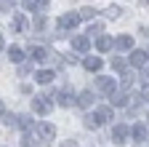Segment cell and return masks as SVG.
I'll return each instance as SVG.
<instances>
[{
	"mask_svg": "<svg viewBox=\"0 0 149 147\" xmlns=\"http://www.w3.org/2000/svg\"><path fill=\"white\" fill-rule=\"evenodd\" d=\"M51 107H53V94H43V96H35L32 99V110H35L37 115L51 113Z\"/></svg>",
	"mask_w": 149,
	"mask_h": 147,
	"instance_id": "1",
	"label": "cell"
},
{
	"mask_svg": "<svg viewBox=\"0 0 149 147\" xmlns=\"http://www.w3.org/2000/svg\"><path fill=\"white\" fill-rule=\"evenodd\" d=\"M80 22V13H64L59 16V30H74Z\"/></svg>",
	"mask_w": 149,
	"mask_h": 147,
	"instance_id": "2",
	"label": "cell"
},
{
	"mask_svg": "<svg viewBox=\"0 0 149 147\" xmlns=\"http://www.w3.org/2000/svg\"><path fill=\"white\" fill-rule=\"evenodd\" d=\"M128 134H130V128H128L125 123H117L115 128H112V139H115V144H125Z\"/></svg>",
	"mask_w": 149,
	"mask_h": 147,
	"instance_id": "3",
	"label": "cell"
},
{
	"mask_svg": "<svg viewBox=\"0 0 149 147\" xmlns=\"http://www.w3.org/2000/svg\"><path fill=\"white\" fill-rule=\"evenodd\" d=\"M109 104L112 107H125L128 104V96L120 94V91H109Z\"/></svg>",
	"mask_w": 149,
	"mask_h": 147,
	"instance_id": "4",
	"label": "cell"
},
{
	"mask_svg": "<svg viewBox=\"0 0 149 147\" xmlns=\"http://www.w3.org/2000/svg\"><path fill=\"white\" fill-rule=\"evenodd\" d=\"M37 131H40V136H43L45 142H51V139L56 136V128H53L51 123H37Z\"/></svg>",
	"mask_w": 149,
	"mask_h": 147,
	"instance_id": "5",
	"label": "cell"
},
{
	"mask_svg": "<svg viewBox=\"0 0 149 147\" xmlns=\"http://www.w3.org/2000/svg\"><path fill=\"white\" fill-rule=\"evenodd\" d=\"M88 46H91V38H88V35H77V38H72V48L74 51H88Z\"/></svg>",
	"mask_w": 149,
	"mask_h": 147,
	"instance_id": "6",
	"label": "cell"
},
{
	"mask_svg": "<svg viewBox=\"0 0 149 147\" xmlns=\"http://www.w3.org/2000/svg\"><path fill=\"white\" fill-rule=\"evenodd\" d=\"M115 48H120V51H130V48H133V38H130V35H120V38L115 40Z\"/></svg>",
	"mask_w": 149,
	"mask_h": 147,
	"instance_id": "7",
	"label": "cell"
},
{
	"mask_svg": "<svg viewBox=\"0 0 149 147\" xmlns=\"http://www.w3.org/2000/svg\"><path fill=\"white\" fill-rule=\"evenodd\" d=\"M96 48H99V51H109V48H115V38H109V35H101V38L96 40Z\"/></svg>",
	"mask_w": 149,
	"mask_h": 147,
	"instance_id": "8",
	"label": "cell"
},
{
	"mask_svg": "<svg viewBox=\"0 0 149 147\" xmlns=\"http://www.w3.org/2000/svg\"><path fill=\"white\" fill-rule=\"evenodd\" d=\"M29 56H32L35 62H45V59H48V51L40 48V46H32V48H29Z\"/></svg>",
	"mask_w": 149,
	"mask_h": 147,
	"instance_id": "9",
	"label": "cell"
},
{
	"mask_svg": "<svg viewBox=\"0 0 149 147\" xmlns=\"http://www.w3.org/2000/svg\"><path fill=\"white\" fill-rule=\"evenodd\" d=\"M130 134H133L136 142H144V139H146V126H144V123H136L133 128H130Z\"/></svg>",
	"mask_w": 149,
	"mask_h": 147,
	"instance_id": "10",
	"label": "cell"
},
{
	"mask_svg": "<svg viewBox=\"0 0 149 147\" xmlns=\"http://www.w3.org/2000/svg\"><path fill=\"white\" fill-rule=\"evenodd\" d=\"M96 88L99 91H115V78H99L96 80Z\"/></svg>",
	"mask_w": 149,
	"mask_h": 147,
	"instance_id": "11",
	"label": "cell"
},
{
	"mask_svg": "<svg viewBox=\"0 0 149 147\" xmlns=\"http://www.w3.org/2000/svg\"><path fill=\"white\" fill-rule=\"evenodd\" d=\"M130 64H133V67H144L146 64V53L144 51H133V53H130Z\"/></svg>",
	"mask_w": 149,
	"mask_h": 147,
	"instance_id": "12",
	"label": "cell"
},
{
	"mask_svg": "<svg viewBox=\"0 0 149 147\" xmlns=\"http://www.w3.org/2000/svg\"><path fill=\"white\" fill-rule=\"evenodd\" d=\"M83 64H85V70H88V72H96V70H101V59H99V56H88Z\"/></svg>",
	"mask_w": 149,
	"mask_h": 147,
	"instance_id": "13",
	"label": "cell"
},
{
	"mask_svg": "<svg viewBox=\"0 0 149 147\" xmlns=\"http://www.w3.org/2000/svg\"><path fill=\"white\" fill-rule=\"evenodd\" d=\"M48 6V0H24V8H29V11H43Z\"/></svg>",
	"mask_w": 149,
	"mask_h": 147,
	"instance_id": "14",
	"label": "cell"
},
{
	"mask_svg": "<svg viewBox=\"0 0 149 147\" xmlns=\"http://www.w3.org/2000/svg\"><path fill=\"white\" fill-rule=\"evenodd\" d=\"M8 59L19 64V62H22V59H24V51H22V48H19V46H11V48H8Z\"/></svg>",
	"mask_w": 149,
	"mask_h": 147,
	"instance_id": "15",
	"label": "cell"
},
{
	"mask_svg": "<svg viewBox=\"0 0 149 147\" xmlns=\"http://www.w3.org/2000/svg\"><path fill=\"white\" fill-rule=\"evenodd\" d=\"M83 120H85V128H99V126H101V118H99V113H93V115H85Z\"/></svg>",
	"mask_w": 149,
	"mask_h": 147,
	"instance_id": "16",
	"label": "cell"
},
{
	"mask_svg": "<svg viewBox=\"0 0 149 147\" xmlns=\"http://www.w3.org/2000/svg\"><path fill=\"white\" fill-rule=\"evenodd\" d=\"M53 78H56V75H53V70H40V72H37V83H43V86L51 83Z\"/></svg>",
	"mask_w": 149,
	"mask_h": 147,
	"instance_id": "17",
	"label": "cell"
},
{
	"mask_svg": "<svg viewBox=\"0 0 149 147\" xmlns=\"http://www.w3.org/2000/svg\"><path fill=\"white\" fill-rule=\"evenodd\" d=\"M77 104H80V107H91V104H93V91H83L80 99H77Z\"/></svg>",
	"mask_w": 149,
	"mask_h": 147,
	"instance_id": "18",
	"label": "cell"
},
{
	"mask_svg": "<svg viewBox=\"0 0 149 147\" xmlns=\"http://www.w3.org/2000/svg\"><path fill=\"white\" fill-rule=\"evenodd\" d=\"M59 104L61 107H72L74 104V96L69 94V91H61V94H59Z\"/></svg>",
	"mask_w": 149,
	"mask_h": 147,
	"instance_id": "19",
	"label": "cell"
},
{
	"mask_svg": "<svg viewBox=\"0 0 149 147\" xmlns=\"http://www.w3.org/2000/svg\"><path fill=\"white\" fill-rule=\"evenodd\" d=\"M96 113H99V118H101V123H104V120H112V115H115V113H112V107H99V110H96Z\"/></svg>",
	"mask_w": 149,
	"mask_h": 147,
	"instance_id": "20",
	"label": "cell"
},
{
	"mask_svg": "<svg viewBox=\"0 0 149 147\" xmlns=\"http://www.w3.org/2000/svg\"><path fill=\"white\" fill-rule=\"evenodd\" d=\"M24 24H27V19H24L22 13H19L16 19H13V32H22V30H24Z\"/></svg>",
	"mask_w": 149,
	"mask_h": 147,
	"instance_id": "21",
	"label": "cell"
},
{
	"mask_svg": "<svg viewBox=\"0 0 149 147\" xmlns=\"http://www.w3.org/2000/svg\"><path fill=\"white\" fill-rule=\"evenodd\" d=\"M93 13H96V11H93L91 6H85V8L80 11V19H93Z\"/></svg>",
	"mask_w": 149,
	"mask_h": 147,
	"instance_id": "22",
	"label": "cell"
},
{
	"mask_svg": "<svg viewBox=\"0 0 149 147\" xmlns=\"http://www.w3.org/2000/svg\"><path fill=\"white\" fill-rule=\"evenodd\" d=\"M19 128H32V118L22 115V118H19Z\"/></svg>",
	"mask_w": 149,
	"mask_h": 147,
	"instance_id": "23",
	"label": "cell"
},
{
	"mask_svg": "<svg viewBox=\"0 0 149 147\" xmlns=\"http://www.w3.org/2000/svg\"><path fill=\"white\" fill-rule=\"evenodd\" d=\"M112 67H115L117 72H123V70H125V62H123L120 56H115V59H112Z\"/></svg>",
	"mask_w": 149,
	"mask_h": 147,
	"instance_id": "24",
	"label": "cell"
},
{
	"mask_svg": "<svg viewBox=\"0 0 149 147\" xmlns=\"http://www.w3.org/2000/svg\"><path fill=\"white\" fill-rule=\"evenodd\" d=\"M45 27V16H35V30H43Z\"/></svg>",
	"mask_w": 149,
	"mask_h": 147,
	"instance_id": "25",
	"label": "cell"
},
{
	"mask_svg": "<svg viewBox=\"0 0 149 147\" xmlns=\"http://www.w3.org/2000/svg\"><path fill=\"white\" fill-rule=\"evenodd\" d=\"M107 13H109V16H112V19H117V16H120V13H123V11H120V8H117V6H112V8H109V11H107Z\"/></svg>",
	"mask_w": 149,
	"mask_h": 147,
	"instance_id": "26",
	"label": "cell"
},
{
	"mask_svg": "<svg viewBox=\"0 0 149 147\" xmlns=\"http://www.w3.org/2000/svg\"><path fill=\"white\" fill-rule=\"evenodd\" d=\"M22 147H37V144H35V139H29V136H24V139H22Z\"/></svg>",
	"mask_w": 149,
	"mask_h": 147,
	"instance_id": "27",
	"label": "cell"
},
{
	"mask_svg": "<svg viewBox=\"0 0 149 147\" xmlns=\"http://www.w3.org/2000/svg\"><path fill=\"white\" fill-rule=\"evenodd\" d=\"M93 32H101V22H96V24H91V32H88V35H93Z\"/></svg>",
	"mask_w": 149,
	"mask_h": 147,
	"instance_id": "28",
	"label": "cell"
},
{
	"mask_svg": "<svg viewBox=\"0 0 149 147\" xmlns=\"http://www.w3.org/2000/svg\"><path fill=\"white\" fill-rule=\"evenodd\" d=\"M11 6H13L11 0H3V3H0V8H3V11H11Z\"/></svg>",
	"mask_w": 149,
	"mask_h": 147,
	"instance_id": "29",
	"label": "cell"
},
{
	"mask_svg": "<svg viewBox=\"0 0 149 147\" xmlns=\"http://www.w3.org/2000/svg\"><path fill=\"white\" fill-rule=\"evenodd\" d=\"M61 147H77V142H74V139H67V142H64Z\"/></svg>",
	"mask_w": 149,
	"mask_h": 147,
	"instance_id": "30",
	"label": "cell"
},
{
	"mask_svg": "<svg viewBox=\"0 0 149 147\" xmlns=\"http://www.w3.org/2000/svg\"><path fill=\"white\" fill-rule=\"evenodd\" d=\"M6 48V40H3V35H0V51H3Z\"/></svg>",
	"mask_w": 149,
	"mask_h": 147,
	"instance_id": "31",
	"label": "cell"
},
{
	"mask_svg": "<svg viewBox=\"0 0 149 147\" xmlns=\"http://www.w3.org/2000/svg\"><path fill=\"white\" fill-rule=\"evenodd\" d=\"M0 115H3V102H0Z\"/></svg>",
	"mask_w": 149,
	"mask_h": 147,
	"instance_id": "32",
	"label": "cell"
}]
</instances>
